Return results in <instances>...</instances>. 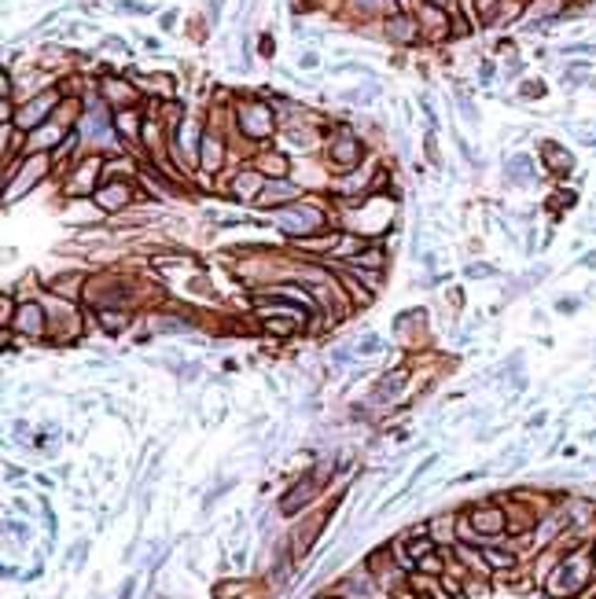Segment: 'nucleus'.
Segmentation results:
<instances>
[{
  "mask_svg": "<svg viewBox=\"0 0 596 599\" xmlns=\"http://www.w3.org/2000/svg\"><path fill=\"white\" fill-rule=\"evenodd\" d=\"M298 195V191L291 188V184H272V188H265V195L258 199L262 206H280V203H291Z\"/></svg>",
  "mask_w": 596,
  "mask_h": 599,
  "instance_id": "obj_13",
  "label": "nucleus"
},
{
  "mask_svg": "<svg viewBox=\"0 0 596 599\" xmlns=\"http://www.w3.org/2000/svg\"><path fill=\"white\" fill-rule=\"evenodd\" d=\"M357 350H361V353H376V350H379V338H376V335H365Z\"/></svg>",
  "mask_w": 596,
  "mask_h": 599,
  "instance_id": "obj_27",
  "label": "nucleus"
},
{
  "mask_svg": "<svg viewBox=\"0 0 596 599\" xmlns=\"http://www.w3.org/2000/svg\"><path fill=\"white\" fill-rule=\"evenodd\" d=\"M541 151H545V162L552 166V173H560V177H567L570 173V166H574V158L563 151V147L560 144H545L541 147Z\"/></svg>",
  "mask_w": 596,
  "mask_h": 599,
  "instance_id": "obj_11",
  "label": "nucleus"
},
{
  "mask_svg": "<svg viewBox=\"0 0 596 599\" xmlns=\"http://www.w3.org/2000/svg\"><path fill=\"white\" fill-rule=\"evenodd\" d=\"M55 103H59V96H55V92H41L33 103H26L23 111H18V118H15V122L23 125V129H33V125H37L41 118H45V114L52 111Z\"/></svg>",
  "mask_w": 596,
  "mask_h": 599,
  "instance_id": "obj_5",
  "label": "nucleus"
},
{
  "mask_svg": "<svg viewBox=\"0 0 596 599\" xmlns=\"http://www.w3.org/2000/svg\"><path fill=\"white\" fill-rule=\"evenodd\" d=\"M262 166L269 169V173H284V169H287V162H284L280 155H269V158H262Z\"/></svg>",
  "mask_w": 596,
  "mask_h": 599,
  "instance_id": "obj_24",
  "label": "nucleus"
},
{
  "mask_svg": "<svg viewBox=\"0 0 596 599\" xmlns=\"http://www.w3.org/2000/svg\"><path fill=\"white\" fill-rule=\"evenodd\" d=\"M218 155H221L218 140L206 136V140H203V166H206V169H218Z\"/></svg>",
  "mask_w": 596,
  "mask_h": 599,
  "instance_id": "obj_19",
  "label": "nucleus"
},
{
  "mask_svg": "<svg viewBox=\"0 0 596 599\" xmlns=\"http://www.w3.org/2000/svg\"><path fill=\"white\" fill-rule=\"evenodd\" d=\"M258 188H262L258 173H240V177H236V184H232V191H236V199H247L250 191H258Z\"/></svg>",
  "mask_w": 596,
  "mask_h": 599,
  "instance_id": "obj_16",
  "label": "nucleus"
},
{
  "mask_svg": "<svg viewBox=\"0 0 596 599\" xmlns=\"http://www.w3.org/2000/svg\"><path fill=\"white\" fill-rule=\"evenodd\" d=\"M240 125H243L247 136L265 140V136L272 133V114H269V107H265V103H243V107H240Z\"/></svg>",
  "mask_w": 596,
  "mask_h": 599,
  "instance_id": "obj_2",
  "label": "nucleus"
},
{
  "mask_svg": "<svg viewBox=\"0 0 596 599\" xmlns=\"http://www.w3.org/2000/svg\"><path fill=\"white\" fill-rule=\"evenodd\" d=\"M321 210H313V206H294V210H287V213H280V228L284 232H313V228H321Z\"/></svg>",
  "mask_w": 596,
  "mask_h": 599,
  "instance_id": "obj_4",
  "label": "nucleus"
},
{
  "mask_svg": "<svg viewBox=\"0 0 596 599\" xmlns=\"http://www.w3.org/2000/svg\"><path fill=\"white\" fill-rule=\"evenodd\" d=\"M508 177H512V180H530V158L519 155V158L508 162Z\"/></svg>",
  "mask_w": 596,
  "mask_h": 599,
  "instance_id": "obj_18",
  "label": "nucleus"
},
{
  "mask_svg": "<svg viewBox=\"0 0 596 599\" xmlns=\"http://www.w3.org/2000/svg\"><path fill=\"white\" fill-rule=\"evenodd\" d=\"M365 11H379V15H394V0H353Z\"/></svg>",
  "mask_w": 596,
  "mask_h": 599,
  "instance_id": "obj_21",
  "label": "nucleus"
},
{
  "mask_svg": "<svg viewBox=\"0 0 596 599\" xmlns=\"http://www.w3.org/2000/svg\"><path fill=\"white\" fill-rule=\"evenodd\" d=\"M313 493H316V482H313V478H302V482H298L291 493L280 500V511H284V515H294V511L306 507V500H309Z\"/></svg>",
  "mask_w": 596,
  "mask_h": 599,
  "instance_id": "obj_6",
  "label": "nucleus"
},
{
  "mask_svg": "<svg viewBox=\"0 0 596 599\" xmlns=\"http://www.w3.org/2000/svg\"><path fill=\"white\" fill-rule=\"evenodd\" d=\"M41 169H45V158H33V162L26 166V173H23V180H18V184H15V188L8 191V199H15V195H23V191H26V188H30V184H33L37 177H41Z\"/></svg>",
  "mask_w": 596,
  "mask_h": 599,
  "instance_id": "obj_15",
  "label": "nucleus"
},
{
  "mask_svg": "<svg viewBox=\"0 0 596 599\" xmlns=\"http://www.w3.org/2000/svg\"><path fill=\"white\" fill-rule=\"evenodd\" d=\"M394 599H416V595H413V592H398Z\"/></svg>",
  "mask_w": 596,
  "mask_h": 599,
  "instance_id": "obj_28",
  "label": "nucleus"
},
{
  "mask_svg": "<svg viewBox=\"0 0 596 599\" xmlns=\"http://www.w3.org/2000/svg\"><path fill=\"white\" fill-rule=\"evenodd\" d=\"M482 559H486V566H494V570H508V566H516V555H508V551H482Z\"/></svg>",
  "mask_w": 596,
  "mask_h": 599,
  "instance_id": "obj_17",
  "label": "nucleus"
},
{
  "mask_svg": "<svg viewBox=\"0 0 596 599\" xmlns=\"http://www.w3.org/2000/svg\"><path fill=\"white\" fill-rule=\"evenodd\" d=\"M387 33H390L394 41H413V37H416V23H413V18H405V15H390Z\"/></svg>",
  "mask_w": 596,
  "mask_h": 599,
  "instance_id": "obj_12",
  "label": "nucleus"
},
{
  "mask_svg": "<svg viewBox=\"0 0 596 599\" xmlns=\"http://www.w3.org/2000/svg\"><path fill=\"white\" fill-rule=\"evenodd\" d=\"M15 328L23 335H45V313H41V306H23L18 309Z\"/></svg>",
  "mask_w": 596,
  "mask_h": 599,
  "instance_id": "obj_8",
  "label": "nucleus"
},
{
  "mask_svg": "<svg viewBox=\"0 0 596 599\" xmlns=\"http://www.w3.org/2000/svg\"><path fill=\"white\" fill-rule=\"evenodd\" d=\"M401 387H405V372L398 368V372H390V375H387V379H383L379 387L372 390V401H379V404H390V401L401 394Z\"/></svg>",
  "mask_w": 596,
  "mask_h": 599,
  "instance_id": "obj_9",
  "label": "nucleus"
},
{
  "mask_svg": "<svg viewBox=\"0 0 596 599\" xmlns=\"http://www.w3.org/2000/svg\"><path fill=\"white\" fill-rule=\"evenodd\" d=\"M151 328H155V331H184L188 324H184V320H174V316H155Z\"/></svg>",
  "mask_w": 596,
  "mask_h": 599,
  "instance_id": "obj_22",
  "label": "nucleus"
},
{
  "mask_svg": "<svg viewBox=\"0 0 596 599\" xmlns=\"http://www.w3.org/2000/svg\"><path fill=\"white\" fill-rule=\"evenodd\" d=\"M96 169H100V162H85V166H81V173L74 177V188L89 191V188H92V177H96Z\"/></svg>",
  "mask_w": 596,
  "mask_h": 599,
  "instance_id": "obj_20",
  "label": "nucleus"
},
{
  "mask_svg": "<svg viewBox=\"0 0 596 599\" xmlns=\"http://www.w3.org/2000/svg\"><path fill=\"white\" fill-rule=\"evenodd\" d=\"M265 324H269V331H276V335H287V331H294V324H291V320H265Z\"/></svg>",
  "mask_w": 596,
  "mask_h": 599,
  "instance_id": "obj_25",
  "label": "nucleus"
},
{
  "mask_svg": "<svg viewBox=\"0 0 596 599\" xmlns=\"http://www.w3.org/2000/svg\"><path fill=\"white\" fill-rule=\"evenodd\" d=\"M118 125H122V133H125V136H133V133H137V114H122V118H118Z\"/></svg>",
  "mask_w": 596,
  "mask_h": 599,
  "instance_id": "obj_26",
  "label": "nucleus"
},
{
  "mask_svg": "<svg viewBox=\"0 0 596 599\" xmlns=\"http://www.w3.org/2000/svg\"><path fill=\"white\" fill-rule=\"evenodd\" d=\"M331 158L339 162V169H353L361 162V144L353 136H339L335 147H331Z\"/></svg>",
  "mask_w": 596,
  "mask_h": 599,
  "instance_id": "obj_7",
  "label": "nucleus"
},
{
  "mask_svg": "<svg viewBox=\"0 0 596 599\" xmlns=\"http://www.w3.org/2000/svg\"><path fill=\"white\" fill-rule=\"evenodd\" d=\"M467 526H472L475 533H482V537H497V533H504V511L501 507H472V515H467Z\"/></svg>",
  "mask_w": 596,
  "mask_h": 599,
  "instance_id": "obj_3",
  "label": "nucleus"
},
{
  "mask_svg": "<svg viewBox=\"0 0 596 599\" xmlns=\"http://www.w3.org/2000/svg\"><path fill=\"white\" fill-rule=\"evenodd\" d=\"M96 203L103 206V210H122L125 203H129V184H107V188H103L100 191V195H96Z\"/></svg>",
  "mask_w": 596,
  "mask_h": 599,
  "instance_id": "obj_10",
  "label": "nucleus"
},
{
  "mask_svg": "<svg viewBox=\"0 0 596 599\" xmlns=\"http://www.w3.org/2000/svg\"><path fill=\"white\" fill-rule=\"evenodd\" d=\"M589 581V555H567L556 566V573L548 577V592L552 595H574Z\"/></svg>",
  "mask_w": 596,
  "mask_h": 599,
  "instance_id": "obj_1",
  "label": "nucleus"
},
{
  "mask_svg": "<svg viewBox=\"0 0 596 599\" xmlns=\"http://www.w3.org/2000/svg\"><path fill=\"white\" fill-rule=\"evenodd\" d=\"M420 15H423V26H427V33H435V37H445V15L438 11V8H431V4H423L420 8Z\"/></svg>",
  "mask_w": 596,
  "mask_h": 599,
  "instance_id": "obj_14",
  "label": "nucleus"
},
{
  "mask_svg": "<svg viewBox=\"0 0 596 599\" xmlns=\"http://www.w3.org/2000/svg\"><path fill=\"white\" fill-rule=\"evenodd\" d=\"M100 320H103V328H107V331H111V335H115V331H122V328H125V316H118V313H115V309H107V313H103V316H100Z\"/></svg>",
  "mask_w": 596,
  "mask_h": 599,
  "instance_id": "obj_23",
  "label": "nucleus"
}]
</instances>
